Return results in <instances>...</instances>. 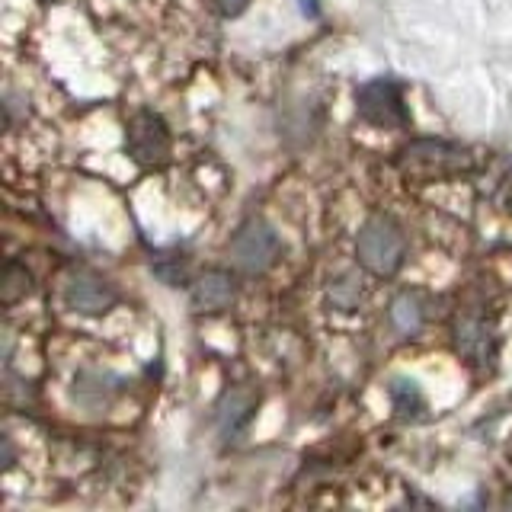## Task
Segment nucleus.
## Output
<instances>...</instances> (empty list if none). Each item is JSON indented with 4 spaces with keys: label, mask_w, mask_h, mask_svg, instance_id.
<instances>
[{
    "label": "nucleus",
    "mask_w": 512,
    "mask_h": 512,
    "mask_svg": "<svg viewBox=\"0 0 512 512\" xmlns=\"http://www.w3.org/2000/svg\"><path fill=\"white\" fill-rule=\"evenodd\" d=\"M125 148H128V154H132L135 164H141V167L164 164L167 154H170L167 122L151 109L135 112V116L128 119V128H125Z\"/></svg>",
    "instance_id": "nucleus-5"
},
{
    "label": "nucleus",
    "mask_w": 512,
    "mask_h": 512,
    "mask_svg": "<svg viewBox=\"0 0 512 512\" xmlns=\"http://www.w3.org/2000/svg\"><path fill=\"white\" fill-rule=\"evenodd\" d=\"M116 301H119L116 288H112L103 276H96V272H87V269L74 272L68 285H64V304L77 314L100 317L109 308H116Z\"/></svg>",
    "instance_id": "nucleus-6"
},
{
    "label": "nucleus",
    "mask_w": 512,
    "mask_h": 512,
    "mask_svg": "<svg viewBox=\"0 0 512 512\" xmlns=\"http://www.w3.org/2000/svg\"><path fill=\"white\" fill-rule=\"evenodd\" d=\"M327 301L336 311H359V304L365 301V285L356 272H343L336 276L327 288Z\"/></svg>",
    "instance_id": "nucleus-11"
},
{
    "label": "nucleus",
    "mask_w": 512,
    "mask_h": 512,
    "mask_svg": "<svg viewBox=\"0 0 512 512\" xmlns=\"http://www.w3.org/2000/svg\"><path fill=\"white\" fill-rule=\"evenodd\" d=\"M279 253H282V240L272 231V224H266L263 218L244 221L231 237V260L240 272H250V276L266 272L279 260Z\"/></svg>",
    "instance_id": "nucleus-4"
},
{
    "label": "nucleus",
    "mask_w": 512,
    "mask_h": 512,
    "mask_svg": "<svg viewBox=\"0 0 512 512\" xmlns=\"http://www.w3.org/2000/svg\"><path fill=\"white\" fill-rule=\"evenodd\" d=\"M237 298V282L228 269H208L192 282V304L199 311H228Z\"/></svg>",
    "instance_id": "nucleus-7"
},
{
    "label": "nucleus",
    "mask_w": 512,
    "mask_h": 512,
    "mask_svg": "<svg viewBox=\"0 0 512 512\" xmlns=\"http://www.w3.org/2000/svg\"><path fill=\"white\" fill-rule=\"evenodd\" d=\"M151 269H154V276L157 279H164L167 285H186V276H189V266H186V260H167V256H160L157 263H151Z\"/></svg>",
    "instance_id": "nucleus-14"
},
{
    "label": "nucleus",
    "mask_w": 512,
    "mask_h": 512,
    "mask_svg": "<svg viewBox=\"0 0 512 512\" xmlns=\"http://www.w3.org/2000/svg\"><path fill=\"white\" fill-rule=\"evenodd\" d=\"M253 407H256V400L247 391H228V394H224L221 404H218V429H221V436L234 439L237 432L253 420Z\"/></svg>",
    "instance_id": "nucleus-9"
},
{
    "label": "nucleus",
    "mask_w": 512,
    "mask_h": 512,
    "mask_svg": "<svg viewBox=\"0 0 512 512\" xmlns=\"http://www.w3.org/2000/svg\"><path fill=\"white\" fill-rule=\"evenodd\" d=\"M391 400L400 416H416V410H423V394L416 388V381H407V378H397L391 384Z\"/></svg>",
    "instance_id": "nucleus-13"
},
{
    "label": "nucleus",
    "mask_w": 512,
    "mask_h": 512,
    "mask_svg": "<svg viewBox=\"0 0 512 512\" xmlns=\"http://www.w3.org/2000/svg\"><path fill=\"white\" fill-rule=\"evenodd\" d=\"M4 468H13V442H10V436H4Z\"/></svg>",
    "instance_id": "nucleus-16"
},
{
    "label": "nucleus",
    "mask_w": 512,
    "mask_h": 512,
    "mask_svg": "<svg viewBox=\"0 0 512 512\" xmlns=\"http://www.w3.org/2000/svg\"><path fill=\"white\" fill-rule=\"evenodd\" d=\"M356 109L359 119L375 125V128H388V132H404L410 128V109L404 103V90L394 77H375L356 90Z\"/></svg>",
    "instance_id": "nucleus-3"
},
{
    "label": "nucleus",
    "mask_w": 512,
    "mask_h": 512,
    "mask_svg": "<svg viewBox=\"0 0 512 512\" xmlns=\"http://www.w3.org/2000/svg\"><path fill=\"white\" fill-rule=\"evenodd\" d=\"M301 10L308 13V16H317V4H314V0H301Z\"/></svg>",
    "instance_id": "nucleus-17"
},
{
    "label": "nucleus",
    "mask_w": 512,
    "mask_h": 512,
    "mask_svg": "<svg viewBox=\"0 0 512 512\" xmlns=\"http://www.w3.org/2000/svg\"><path fill=\"white\" fill-rule=\"evenodd\" d=\"M215 4V10L221 13V16H237L240 10H244L250 0H212Z\"/></svg>",
    "instance_id": "nucleus-15"
},
{
    "label": "nucleus",
    "mask_w": 512,
    "mask_h": 512,
    "mask_svg": "<svg viewBox=\"0 0 512 512\" xmlns=\"http://www.w3.org/2000/svg\"><path fill=\"white\" fill-rule=\"evenodd\" d=\"M29 288H32V276H29V269L23 263H7L4 269V279H0V298H4V304H16L20 298L29 295Z\"/></svg>",
    "instance_id": "nucleus-12"
},
{
    "label": "nucleus",
    "mask_w": 512,
    "mask_h": 512,
    "mask_svg": "<svg viewBox=\"0 0 512 512\" xmlns=\"http://www.w3.org/2000/svg\"><path fill=\"white\" fill-rule=\"evenodd\" d=\"M356 256L368 272H375V276H394V272L404 266V256H407V240H404V231H400V224L384 215L368 218L356 240Z\"/></svg>",
    "instance_id": "nucleus-2"
},
{
    "label": "nucleus",
    "mask_w": 512,
    "mask_h": 512,
    "mask_svg": "<svg viewBox=\"0 0 512 512\" xmlns=\"http://www.w3.org/2000/svg\"><path fill=\"white\" fill-rule=\"evenodd\" d=\"M455 349L468 362L484 365L496 356V333L484 317H464L455 324Z\"/></svg>",
    "instance_id": "nucleus-8"
},
{
    "label": "nucleus",
    "mask_w": 512,
    "mask_h": 512,
    "mask_svg": "<svg viewBox=\"0 0 512 512\" xmlns=\"http://www.w3.org/2000/svg\"><path fill=\"white\" fill-rule=\"evenodd\" d=\"M423 320H426V304L416 292H404L391 301V324L397 333H404V336L420 333Z\"/></svg>",
    "instance_id": "nucleus-10"
},
{
    "label": "nucleus",
    "mask_w": 512,
    "mask_h": 512,
    "mask_svg": "<svg viewBox=\"0 0 512 512\" xmlns=\"http://www.w3.org/2000/svg\"><path fill=\"white\" fill-rule=\"evenodd\" d=\"M397 164L404 173L420 176V180H452V176L474 170V154L452 141L420 138L400 151Z\"/></svg>",
    "instance_id": "nucleus-1"
}]
</instances>
